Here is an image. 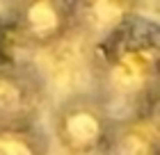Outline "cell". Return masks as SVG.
Instances as JSON below:
<instances>
[{
    "instance_id": "6da1fadb",
    "label": "cell",
    "mask_w": 160,
    "mask_h": 155,
    "mask_svg": "<svg viewBox=\"0 0 160 155\" xmlns=\"http://www.w3.org/2000/svg\"><path fill=\"white\" fill-rule=\"evenodd\" d=\"M94 94L117 119L158 105L160 27L153 18L130 14L92 50Z\"/></svg>"
},
{
    "instance_id": "7a4b0ae2",
    "label": "cell",
    "mask_w": 160,
    "mask_h": 155,
    "mask_svg": "<svg viewBox=\"0 0 160 155\" xmlns=\"http://www.w3.org/2000/svg\"><path fill=\"white\" fill-rule=\"evenodd\" d=\"M114 116L94 91L69 94L53 109V137L69 155L101 153Z\"/></svg>"
},
{
    "instance_id": "3957f363",
    "label": "cell",
    "mask_w": 160,
    "mask_h": 155,
    "mask_svg": "<svg viewBox=\"0 0 160 155\" xmlns=\"http://www.w3.org/2000/svg\"><path fill=\"white\" fill-rule=\"evenodd\" d=\"M9 32L30 48H50L76 32L73 2L30 0L12 7Z\"/></svg>"
},
{
    "instance_id": "277c9868",
    "label": "cell",
    "mask_w": 160,
    "mask_h": 155,
    "mask_svg": "<svg viewBox=\"0 0 160 155\" xmlns=\"http://www.w3.org/2000/svg\"><path fill=\"white\" fill-rule=\"evenodd\" d=\"M46 105V85L28 64L0 69V125H32Z\"/></svg>"
},
{
    "instance_id": "5b68a950",
    "label": "cell",
    "mask_w": 160,
    "mask_h": 155,
    "mask_svg": "<svg viewBox=\"0 0 160 155\" xmlns=\"http://www.w3.org/2000/svg\"><path fill=\"white\" fill-rule=\"evenodd\" d=\"M160 132L156 105L114 119L103 155H158Z\"/></svg>"
},
{
    "instance_id": "8992f818",
    "label": "cell",
    "mask_w": 160,
    "mask_h": 155,
    "mask_svg": "<svg viewBox=\"0 0 160 155\" xmlns=\"http://www.w3.org/2000/svg\"><path fill=\"white\" fill-rule=\"evenodd\" d=\"M73 9H76V30H92L96 41L103 39L112 27H117L123 18L135 12L133 5L128 2H96V5L73 2Z\"/></svg>"
},
{
    "instance_id": "52a82bcc",
    "label": "cell",
    "mask_w": 160,
    "mask_h": 155,
    "mask_svg": "<svg viewBox=\"0 0 160 155\" xmlns=\"http://www.w3.org/2000/svg\"><path fill=\"white\" fill-rule=\"evenodd\" d=\"M50 139L39 123L0 125V155H48Z\"/></svg>"
},
{
    "instance_id": "ba28073f",
    "label": "cell",
    "mask_w": 160,
    "mask_h": 155,
    "mask_svg": "<svg viewBox=\"0 0 160 155\" xmlns=\"http://www.w3.org/2000/svg\"><path fill=\"white\" fill-rule=\"evenodd\" d=\"M7 53H5V27L0 25V69L7 64V57H5Z\"/></svg>"
}]
</instances>
